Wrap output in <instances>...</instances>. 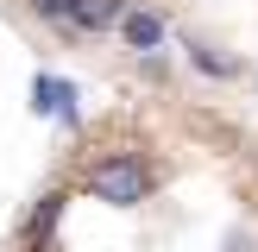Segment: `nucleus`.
<instances>
[{
	"mask_svg": "<svg viewBox=\"0 0 258 252\" xmlns=\"http://www.w3.org/2000/svg\"><path fill=\"white\" fill-rule=\"evenodd\" d=\"M57 214H63V196H44V202L32 208V221H25V233H32V239H44L50 227H57Z\"/></svg>",
	"mask_w": 258,
	"mask_h": 252,
	"instance_id": "nucleus-5",
	"label": "nucleus"
},
{
	"mask_svg": "<svg viewBox=\"0 0 258 252\" xmlns=\"http://www.w3.org/2000/svg\"><path fill=\"white\" fill-rule=\"evenodd\" d=\"M145 183H151V170H145L139 158H107V164H95V170H88V189H95L101 202H113V208L145 202Z\"/></svg>",
	"mask_w": 258,
	"mask_h": 252,
	"instance_id": "nucleus-1",
	"label": "nucleus"
},
{
	"mask_svg": "<svg viewBox=\"0 0 258 252\" xmlns=\"http://www.w3.org/2000/svg\"><path fill=\"white\" fill-rule=\"evenodd\" d=\"M32 107H38V113H57L63 126L82 120V107H76V88L63 82V76H38V82H32Z\"/></svg>",
	"mask_w": 258,
	"mask_h": 252,
	"instance_id": "nucleus-2",
	"label": "nucleus"
},
{
	"mask_svg": "<svg viewBox=\"0 0 258 252\" xmlns=\"http://www.w3.org/2000/svg\"><path fill=\"white\" fill-rule=\"evenodd\" d=\"M120 32H126V44H133V50H158V44H164V19H158V13H145V7H126Z\"/></svg>",
	"mask_w": 258,
	"mask_h": 252,
	"instance_id": "nucleus-3",
	"label": "nucleus"
},
{
	"mask_svg": "<svg viewBox=\"0 0 258 252\" xmlns=\"http://www.w3.org/2000/svg\"><path fill=\"white\" fill-rule=\"evenodd\" d=\"M32 7H38V13H50V19H70L76 0H32Z\"/></svg>",
	"mask_w": 258,
	"mask_h": 252,
	"instance_id": "nucleus-6",
	"label": "nucleus"
},
{
	"mask_svg": "<svg viewBox=\"0 0 258 252\" xmlns=\"http://www.w3.org/2000/svg\"><path fill=\"white\" fill-rule=\"evenodd\" d=\"M113 19H126L120 0H76V13H70V25H88V32H101V25H113Z\"/></svg>",
	"mask_w": 258,
	"mask_h": 252,
	"instance_id": "nucleus-4",
	"label": "nucleus"
},
{
	"mask_svg": "<svg viewBox=\"0 0 258 252\" xmlns=\"http://www.w3.org/2000/svg\"><path fill=\"white\" fill-rule=\"evenodd\" d=\"M227 252H252V239H246V233H233V239H227Z\"/></svg>",
	"mask_w": 258,
	"mask_h": 252,
	"instance_id": "nucleus-7",
	"label": "nucleus"
}]
</instances>
